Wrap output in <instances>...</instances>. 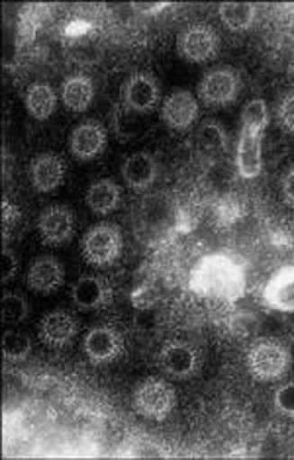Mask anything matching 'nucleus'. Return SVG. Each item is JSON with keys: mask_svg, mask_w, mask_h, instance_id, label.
Wrapping results in <instances>:
<instances>
[{"mask_svg": "<svg viewBox=\"0 0 294 460\" xmlns=\"http://www.w3.org/2000/svg\"><path fill=\"white\" fill-rule=\"evenodd\" d=\"M281 194L285 204L294 208V167H290L281 179Z\"/></svg>", "mask_w": 294, "mask_h": 460, "instance_id": "nucleus-31", "label": "nucleus"}, {"mask_svg": "<svg viewBox=\"0 0 294 460\" xmlns=\"http://www.w3.org/2000/svg\"><path fill=\"white\" fill-rule=\"evenodd\" d=\"M83 350L93 365H111L126 353V341L112 325H98L85 335Z\"/></svg>", "mask_w": 294, "mask_h": 460, "instance_id": "nucleus-8", "label": "nucleus"}, {"mask_svg": "<svg viewBox=\"0 0 294 460\" xmlns=\"http://www.w3.org/2000/svg\"><path fill=\"white\" fill-rule=\"evenodd\" d=\"M122 101L126 108L138 114H147L159 104L161 89L154 75L149 73H132L122 84Z\"/></svg>", "mask_w": 294, "mask_h": 460, "instance_id": "nucleus-9", "label": "nucleus"}, {"mask_svg": "<svg viewBox=\"0 0 294 460\" xmlns=\"http://www.w3.org/2000/svg\"><path fill=\"white\" fill-rule=\"evenodd\" d=\"M157 363L161 372L169 378L189 380L199 375L200 370V353L187 341H167L159 349Z\"/></svg>", "mask_w": 294, "mask_h": 460, "instance_id": "nucleus-7", "label": "nucleus"}, {"mask_svg": "<svg viewBox=\"0 0 294 460\" xmlns=\"http://www.w3.org/2000/svg\"><path fill=\"white\" fill-rule=\"evenodd\" d=\"M85 261L94 269L114 265L124 251V237L114 224H96L81 239Z\"/></svg>", "mask_w": 294, "mask_h": 460, "instance_id": "nucleus-4", "label": "nucleus"}, {"mask_svg": "<svg viewBox=\"0 0 294 460\" xmlns=\"http://www.w3.org/2000/svg\"><path fill=\"white\" fill-rule=\"evenodd\" d=\"M112 298V288L101 277L85 275L71 288V300L83 312H93L102 308Z\"/></svg>", "mask_w": 294, "mask_h": 460, "instance_id": "nucleus-18", "label": "nucleus"}, {"mask_svg": "<svg viewBox=\"0 0 294 460\" xmlns=\"http://www.w3.org/2000/svg\"><path fill=\"white\" fill-rule=\"evenodd\" d=\"M122 179L132 190H146L157 179V163L147 151L132 153L122 163Z\"/></svg>", "mask_w": 294, "mask_h": 460, "instance_id": "nucleus-19", "label": "nucleus"}, {"mask_svg": "<svg viewBox=\"0 0 294 460\" xmlns=\"http://www.w3.org/2000/svg\"><path fill=\"white\" fill-rule=\"evenodd\" d=\"M24 106L28 114L43 122L53 116L58 108V93L48 83H31L24 93Z\"/></svg>", "mask_w": 294, "mask_h": 460, "instance_id": "nucleus-21", "label": "nucleus"}, {"mask_svg": "<svg viewBox=\"0 0 294 460\" xmlns=\"http://www.w3.org/2000/svg\"><path fill=\"white\" fill-rule=\"evenodd\" d=\"M199 101H196L194 94L189 91H175L171 93L161 106V119L165 122L171 129H189L196 119H199Z\"/></svg>", "mask_w": 294, "mask_h": 460, "instance_id": "nucleus-15", "label": "nucleus"}, {"mask_svg": "<svg viewBox=\"0 0 294 460\" xmlns=\"http://www.w3.org/2000/svg\"><path fill=\"white\" fill-rule=\"evenodd\" d=\"M289 81H290V84L294 86V63L289 67Z\"/></svg>", "mask_w": 294, "mask_h": 460, "instance_id": "nucleus-34", "label": "nucleus"}, {"mask_svg": "<svg viewBox=\"0 0 294 460\" xmlns=\"http://www.w3.org/2000/svg\"><path fill=\"white\" fill-rule=\"evenodd\" d=\"M177 51L187 63H209L220 51V36L209 24H191L179 34Z\"/></svg>", "mask_w": 294, "mask_h": 460, "instance_id": "nucleus-6", "label": "nucleus"}, {"mask_svg": "<svg viewBox=\"0 0 294 460\" xmlns=\"http://www.w3.org/2000/svg\"><path fill=\"white\" fill-rule=\"evenodd\" d=\"M108 146L106 129L96 119H85L75 126L69 136V151L79 161H93L101 157Z\"/></svg>", "mask_w": 294, "mask_h": 460, "instance_id": "nucleus-12", "label": "nucleus"}, {"mask_svg": "<svg viewBox=\"0 0 294 460\" xmlns=\"http://www.w3.org/2000/svg\"><path fill=\"white\" fill-rule=\"evenodd\" d=\"M267 124H269V111H267L265 101H261V98L249 101L242 112V128L265 131Z\"/></svg>", "mask_w": 294, "mask_h": 460, "instance_id": "nucleus-27", "label": "nucleus"}, {"mask_svg": "<svg viewBox=\"0 0 294 460\" xmlns=\"http://www.w3.org/2000/svg\"><path fill=\"white\" fill-rule=\"evenodd\" d=\"M236 167L242 179H257L263 169V131L257 129H239L237 149H236Z\"/></svg>", "mask_w": 294, "mask_h": 460, "instance_id": "nucleus-13", "label": "nucleus"}, {"mask_svg": "<svg viewBox=\"0 0 294 460\" xmlns=\"http://www.w3.org/2000/svg\"><path fill=\"white\" fill-rule=\"evenodd\" d=\"M28 287L43 296L58 292L65 284V269L56 257L43 255L31 262L28 269Z\"/></svg>", "mask_w": 294, "mask_h": 460, "instance_id": "nucleus-17", "label": "nucleus"}, {"mask_svg": "<svg viewBox=\"0 0 294 460\" xmlns=\"http://www.w3.org/2000/svg\"><path fill=\"white\" fill-rule=\"evenodd\" d=\"M18 208L13 204L10 206V200L8 199H4V202H3V224H4V227H8V224L10 222H16L18 220Z\"/></svg>", "mask_w": 294, "mask_h": 460, "instance_id": "nucleus-33", "label": "nucleus"}, {"mask_svg": "<svg viewBox=\"0 0 294 460\" xmlns=\"http://www.w3.org/2000/svg\"><path fill=\"white\" fill-rule=\"evenodd\" d=\"M239 91H242V76L232 67L212 69L199 83V96L209 108H224L236 102Z\"/></svg>", "mask_w": 294, "mask_h": 460, "instance_id": "nucleus-5", "label": "nucleus"}, {"mask_svg": "<svg viewBox=\"0 0 294 460\" xmlns=\"http://www.w3.org/2000/svg\"><path fill=\"white\" fill-rule=\"evenodd\" d=\"M61 102L71 112H86L94 102V83L86 75H71L61 84Z\"/></svg>", "mask_w": 294, "mask_h": 460, "instance_id": "nucleus-20", "label": "nucleus"}, {"mask_svg": "<svg viewBox=\"0 0 294 460\" xmlns=\"http://www.w3.org/2000/svg\"><path fill=\"white\" fill-rule=\"evenodd\" d=\"M189 287L204 300L237 302L247 292L245 269L242 262L224 253L204 255L191 270Z\"/></svg>", "mask_w": 294, "mask_h": 460, "instance_id": "nucleus-1", "label": "nucleus"}, {"mask_svg": "<svg viewBox=\"0 0 294 460\" xmlns=\"http://www.w3.org/2000/svg\"><path fill=\"white\" fill-rule=\"evenodd\" d=\"M31 353V341L26 333L8 330L3 337V355L10 363H22Z\"/></svg>", "mask_w": 294, "mask_h": 460, "instance_id": "nucleus-24", "label": "nucleus"}, {"mask_svg": "<svg viewBox=\"0 0 294 460\" xmlns=\"http://www.w3.org/2000/svg\"><path fill=\"white\" fill-rule=\"evenodd\" d=\"M273 403H275V410L281 415H285V418L294 420V380L285 382V385H281L275 390Z\"/></svg>", "mask_w": 294, "mask_h": 460, "instance_id": "nucleus-28", "label": "nucleus"}, {"mask_svg": "<svg viewBox=\"0 0 294 460\" xmlns=\"http://www.w3.org/2000/svg\"><path fill=\"white\" fill-rule=\"evenodd\" d=\"M218 14L230 31H247L257 18V8L252 3H224L218 8Z\"/></svg>", "mask_w": 294, "mask_h": 460, "instance_id": "nucleus-23", "label": "nucleus"}, {"mask_svg": "<svg viewBox=\"0 0 294 460\" xmlns=\"http://www.w3.org/2000/svg\"><path fill=\"white\" fill-rule=\"evenodd\" d=\"M30 305L26 298H22L16 292H6L3 296V323L4 325H18L28 317Z\"/></svg>", "mask_w": 294, "mask_h": 460, "instance_id": "nucleus-25", "label": "nucleus"}, {"mask_svg": "<svg viewBox=\"0 0 294 460\" xmlns=\"http://www.w3.org/2000/svg\"><path fill=\"white\" fill-rule=\"evenodd\" d=\"M79 333V323L65 310H53L40 320L38 337L49 349L69 347Z\"/></svg>", "mask_w": 294, "mask_h": 460, "instance_id": "nucleus-11", "label": "nucleus"}, {"mask_svg": "<svg viewBox=\"0 0 294 460\" xmlns=\"http://www.w3.org/2000/svg\"><path fill=\"white\" fill-rule=\"evenodd\" d=\"M132 403L141 418L149 421H165L175 411L177 394L165 380L146 378L136 386Z\"/></svg>", "mask_w": 294, "mask_h": 460, "instance_id": "nucleus-3", "label": "nucleus"}, {"mask_svg": "<svg viewBox=\"0 0 294 460\" xmlns=\"http://www.w3.org/2000/svg\"><path fill=\"white\" fill-rule=\"evenodd\" d=\"M38 234L43 243L49 247H58L67 243L75 234V216L61 204H53L43 208L38 217Z\"/></svg>", "mask_w": 294, "mask_h": 460, "instance_id": "nucleus-10", "label": "nucleus"}, {"mask_svg": "<svg viewBox=\"0 0 294 460\" xmlns=\"http://www.w3.org/2000/svg\"><path fill=\"white\" fill-rule=\"evenodd\" d=\"M169 4L167 3H156V4H151V3H138V4H132V8L136 10V13H139V14H147V16H151V14H159L161 10H165Z\"/></svg>", "mask_w": 294, "mask_h": 460, "instance_id": "nucleus-32", "label": "nucleus"}, {"mask_svg": "<svg viewBox=\"0 0 294 460\" xmlns=\"http://www.w3.org/2000/svg\"><path fill=\"white\" fill-rule=\"evenodd\" d=\"M18 272V257L8 247L3 249V282L13 280Z\"/></svg>", "mask_w": 294, "mask_h": 460, "instance_id": "nucleus-30", "label": "nucleus"}, {"mask_svg": "<svg viewBox=\"0 0 294 460\" xmlns=\"http://www.w3.org/2000/svg\"><path fill=\"white\" fill-rule=\"evenodd\" d=\"M261 298L269 310L281 314H294V262L279 267L269 277L261 292Z\"/></svg>", "mask_w": 294, "mask_h": 460, "instance_id": "nucleus-14", "label": "nucleus"}, {"mask_svg": "<svg viewBox=\"0 0 294 460\" xmlns=\"http://www.w3.org/2000/svg\"><path fill=\"white\" fill-rule=\"evenodd\" d=\"M275 118L282 129L289 131V134H294V91H289L281 96V101L277 102Z\"/></svg>", "mask_w": 294, "mask_h": 460, "instance_id": "nucleus-29", "label": "nucleus"}, {"mask_svg": "<svg viewBox=\"0 0 294 460\" xmlns=\"http://www.w3.org/2000/svg\"><path fill=\"white\" fill-rule=\"evenodd\" d=\"M292 343H294V341H292Z\"/></svg>", "mask_w": 294, "mask_h": 460, "instance_id": "nucleus-35", "label": "nucleus"}, {"mask_svg": "<svg viewBox=\"0 0 294 460\" xmlns=\"http://www.w3.org/2000/svg\"><path fill=\"white\" fill-rule=\"evenodd\" d=\"M247 372L259 382H275L287 376L292 367L290 349L277 337H261L245 353Z\"/></svg>", "mask_w": 294, "mask_h": 460, "instance_id": "nucleus-2", "label": "nucleus"}, {"mask_svg": "<svg viewBox=\"0 0 294 460\" xmlns=\"http://www.w3.org/2000/svg\"><path fill=\"white\" fill-rule=\"evenodd\" d=\"M122 200V190L120 186L111 179H101L91 184V189L86 190V206L91 208V212L96 216H108L112 214Z\"/></svg>", "mask_w": 294, "mask_h": 460, "instance_id": "nucleus-22", "label": "nucleus"}, {"mask_svg": "<svg viewBox=\"0 0 294 460\" xmlns=\"http://www.w3.org/2000/svg\"><path fill=\"white\" fill-rule=\"evenodd\" d=\"M67 174L65 161L56 155V153H40V155L31 161L28 169V177L36 192H53L58 190Z\"/></svg>", "mask_w": 294, "mask_h": 460, "instance_id": "nucleus-16", "label": "nucleus"}, {"mask_svg": "<svg viewBox=\"0 0 294 460\" xmlns=\"http://www.w3.org/2000/svg\"><path fill=\"white\" fill-rule=\"evenodd\" d=\"M199 141L210 151H226L227 149V136L226 129L216 119H206L199 129Z\"/></svg>", "mask_w": 294, "mask_h": 460, "instance_id": "nucleus-26", "label": "nucleus"}]
</instances>
